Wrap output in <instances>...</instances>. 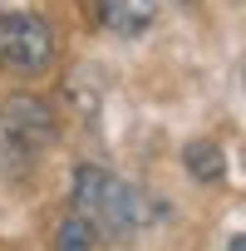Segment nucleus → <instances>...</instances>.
I'll return each instance as SVG.
<instances>
[{"label": "nucleus", "mask_w": 246, "mask_h": 251, "mask_svg": "<svg viewBox=\"0 0 246 251\" xmlns=\"http://www.w3.org/2000/svg\"><path fill=\"white\" fill-rule=\"evenodd\" d=\"M74 212L89 217L98 226V236H133L153 217V207L143 202V192H133L128 182H118L113 173H103L94 163H84L74 173Z\"/></svg>", "instance_id": "obj_1"}, {"label": "nucleus", "mask_w": 246, "mask_h": 251, "mask_svg": "<svg viewBox=\"0 0 246 251\" xmlns=\"http://www.w3.org/2000/svg\"><path fill=\"white\" fill-rule=\"evenodd\" d=\"M54 25L35 10H10L0 15V69L5 74H20V79H35L54 64Z\"/></svg>", "instance_id": "obj_2"}, {"label": "nucleus", "mask_w": 246, "mask_h": 251, "mask_svg": "<svg viewBox=\"0 0 246 251\" xmlns=\"http://www.w3.org/2000/svg\"><path fill=\"white\" fill-rule=\"evenodd\" d=\"M59 138V118L35 94H10L0 103V148L10 158H35Z\"/></svg>", "instance_id": "obj_3"}, {"label": "nucleus", "mask_w": 246, "mask_h": 251, "mask_svg": "<svg viewBox=\"0 0 246 251\" xmlns=\"http://www.w3.org/2000/svg\"><path fill=\"white\" fill-rule=\"evenodd\" d=\"M94 15L113 35H143L158 20V0H94Z\"/></svg>", "instance_id": "obj_4"}, {"label": "nucleus", "mask_w": 246, "mask_h": 251, "mask_svg": "<svg viewBox=\"0 0 246 251\" xmlns=\"http://www.w3.org/2000/svg\"><path fill=\"white\" fill-rule=\"evenodd\" d=\"M182 163H187V173H192L197 182H217L221 168H226V158H221V148H217L212 138H192V143L182 148Z\"/></svg>", "instance_id": "obj_5"}, {"label": "nucleus", "mask_w": 246, "mask_h": 251, "mask_svg": "<svg viewBox=\"0 0 246 251\" xmlns=\"http://www.w3.org/2000/svg\"><path fill=\"white\" fill-rule=\"evenodd\" d=\"M98 246V226L79 212H69L59 226H54V251H94Z\"/></svg>", "instance_id": "obj_6"}, {"label": "nucleus", "mask_w": 246, "mask_h": 251, "mask_svg": "<svg viewBox=\"0 0 246 251\" xmlns=\"http://www.w3.org/2000/svg\"><path fill=\"white\" fill-rule=\"evenodd\" d=\"M231 251H246V236H236V241H231Z\"/></svg>", "instance_id": "obj_7"}]
</instances>
